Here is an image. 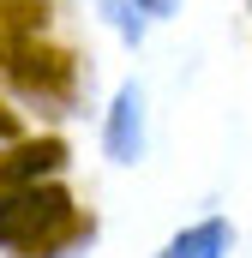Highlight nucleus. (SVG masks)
<instances>
[{"label": "nucleus", "instance_id": "obj_1", "mask_svg": "<svg viewBox=\"0 0 252 258\" xmlns=\"http://www.w3.org/2000/svg\"><path fill=\"white\" fill-rule=\"evenodd\" d=\"M78 234H84V222H78L66 186H18L0 198V246L12 258H54Z\"/></svg>", "mask_w": 252, "mask_h": 258}, {"label": "nucleus", "instance_id": "obj_2", "mask_svg": "<svg viewBox=\"0 0 252 258\" xmlns=\"http://www.w3.org/2000/svg\"><path fill=\"white\" fill-rule=\"evenodd\" d=\"M12 84L24 90V96H36V102H66L72 96V60H66L60 48H24L18 60H12Z\"/></svg>", "mask_w": 252, "mask_h": 258}, {"label": "nucleus", "instance_id": "obj_3", "mask_svg": "<svg viewBox=\"0 0 252 258\" xmlns=\"http://www.w3.org/2000/svg\"><path fill=\"white\" fill-rule=\"evenodd\" d=\"M66 162V144L60 138H36V144H12V150H0V186L6 192H18V186H36L42 174H54Z\"/></svg>", "mask_w": 252, "mask_h": 258}, {"label": "nucleus", "instance_id": "obj_4", "mask_svg": "<svg viewBox=\"0 0 252 258\" xmlns=\"http://www.w3.org/2000/svg\"><path fill=\"white\" fill-rule=\"evenodd\" d=\"M42 0H0V66H12L24 48H30V36L42 30Z\"/></svg>", "mask_w": 252, "mask_h": 258}, {"label": "nucleus", "instance_id": "obj_5", "mask_svg": "<svg viewBox=\"0 0 252 258\" xmlns=\"http://www.w3.org/2000/svg\"><path fill=\"white\" fill-rule=\"evenodd\" d=\"M108 150H114V156H132V150H138V90H120V102H114Z\"/></svg>", "mask_w": 252, "mask_h": 258}, {"label": "nucleus", "instance_id": "obj_6", "mask_svg": "<svg viewBox=\"0 0 252 258\" xmlns=\"http://www.w3.org/2000/svg\"><path fill=\"white\" fill-rule=\"evenodd\" d=\"M222 246H228V228H222V222H204V228L180 234V240H174V246H168L162 258H216Z\"/></svg>", "mask_w": 252, "mask_h": 258}, {"label": "nucleus", "instance_id": "obj_7", "mask_svg": "<svg viewBox=\"0 0 252 258\" xmlns=\"http://www.w3.org/2000/svg\"><path fill=\"white\" fill-rule=\"evenodd\" d=\"M0 144H18V120H12V108H0Z\"/></svg>", "mask_w": 252, "mask_h": 258}, {"label": "nucleus", "instance_id": "obj_8", "mask_svg": "<svg viewBox=\"0 0 252 258\" xmlns=\"http://www.w3.org/2000/svg\"><path fill=\"white\" fill-rule=\"evenodd\" d=\"M144 12H174V0H138Z\"/></svg>", "mask_w": 252, "mask_h": 258}]
</instances>
